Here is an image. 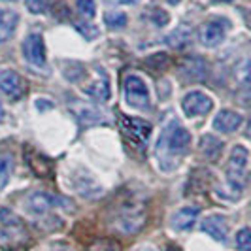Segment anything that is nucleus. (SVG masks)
Segmentation results:
<instances>
[{
  "instance_id": "obj_19",
  "label": "nucleus",
  "mask_w": 251,
  "mask_h": 251,
  "mask_svg": "<svg viewBox=\"0 0 251 251\" xmlns=\"http://www.w3.org/2000/svg\"><path fill=\"white\" fill-rule=\"evenodd\" d=\"M199 150H201V153L206 159L214 161V159L219 157V153L223 150V142L217 136H214V134H204L201 142H199Z\"/></svg>"
},
{
  "instance_id": "obj_24",
  "label": "nucleus",
  "mask_w": 251,
  "mask_h": 251,
  "mask_svg": "<svg viewBox=\"0 0 251 251\" xmlns=\"http://www.w3.org/2000/svg\"><path fill=\"white\" fill-rule=\"evenodd\" d=\"M236 248L240 251H251V228L244 226L236 232Z\"/></svg>"
},
{
  "instance_id": "obj_10",
  "label": "nucleus",
  "mask_w": 251,
  "mask_h": 251,
  "mask_svg": "<svg viewBox=\"0 0 251 251\" xmlns=\"http://www.w3.org/2000/svg\"><path fill=\"white\" fill-rule=\"evenodd\" d=\"M70 185L83 199H99L102 195V185L97 181V177L89 174L87 170H75Z\"/></svg>"
},
{
  "instance_id": "obj_16",
  "label": "nucleus",
  "mask_w": 251,
  "mask_h": 251,
  "mask_svg": "<svg viewBox=\"0 0 251 251\" xmlns=\"http://www.w3.org/2000/svg\"><path fill=\"white\" fill-rule=\"evenodd\" d=\"M181 74L187 77L189 81H202L206 77V64L201 57H187L179 63Z\"/></svg>"
},
{
  "instance_id": "obj_30",
  "label": "nucleus",
  "mask_w": 251,
  "mask_h": 251,
  "mask_svg": "<svg viewBox=\"0 0 251 251\" xmlns=\"http://www.w3.org/2000/svg\"><path fill=\"white\" fill-rule=\"evenodd\" d=\"M185 36H187V30L185 28H179V30H176L172 36L168 38L170 42H172V46H183V42H185Z\"/></svg>"
},
{
  "instance_id": "obj_25",
  "label": "nucleus",
  "mask_w": 251,
  "mask_h": 251,
  "mask_svg": "<svg viewBox=\"0 0 251 251\" xmlns=\"http://www.w3.org/2000/svg\"><path fill=\"white\" fill-rule=\"evenodd\" d=\"M236 77H238L240 83H244V85H250L251 83V61L250 59L242 61V63L236 66Z\"/></svg>"
},
{
  "instance_id": "obj_20",
  "label": "nucleus",
  "mask_w": 251,
  "mask_h": 251,
  "mask_svg": "<svg viewBox=\"0 0 251 251\" xmlns=\"http://www.w3.org/2000/svg\"><path fill=\"white\" fill-rule=\"evenodd\" d=\"M26 153H30V157L26 155V161H28V164H30V168L36 172L38 176H50L51 172V163L50 159H46L42 153H38V151H34L32 148H26Z\"/></svg>"
},
{
  "instance_id": "obj_11",
  "label": "nucleus",
  "mask_w": 251,
  "mask_h": 251,
  "mask_svg": "<svg viewBox=\"0 0 251 251\" xmlns=\"http://www.w3.org/2000/svg\"><path fill=\"white\" fill-rule=\"evenodd\" d=\"M226 32V21L225 19H210L202 23L199 28V40L202 46L206 48H215L225 40Z\"/></svg>"
},
{
  "instance_id": "obj_1",
  "label": "nucleus",
  "mask_w": 251,
  "mask_h": 251,
  "mask_svg": "<svg viewBox=\"0 0 251 251\" xmlns=\"http://www.w3.org/2000/svg\"><path fill=\"white\" fill-rule=\"evenodd\" d=\"M191 146V134L183 125H179L174 117L168 119V123L163 126L161 136L157 140L155 155L161 168L170 172L177 166V161L187 153Z\"/></svg>"
},
{
  "instance_id": "obj_28",
  "label": "nucleus",
  "mask_w": 251,
  "mask_h": 251,
  "mask_svg": "<svg viewBox=\"0 0 251 251\" xmlns=\"http://www.w3.org/2000/svg\"><path fill=\"white\" fill-rule=\"evenodd\" d=\"M10 168H12V164H10L8 159H0V191L6 187V183H8Z\"/></svg>"
},
{
  "instance_id": "obj_35",
  "label": "nucleus",
  "mask_w": 251,
  "mask_h": 251,
  "mask_svg": "<svg viewBox=\"0 0 251 251\" xmlns=\"http://www.w3.org/2000/svg\"><path fill=\"white\" fill-rule=\"evenodd\" d=\"M166 251H181V250H179V248H174V246H170V248H168Z\"/></svg>"
},
{
  "instance_id": "obj_13",
  "label": "nucleus",
  "mask_w": 251,
  "mask_h": 251,
  "mask_svg": "<svg viewBox=\"0 0 251 251\" xmlns=\"http://www.w3.org/2000/svg\"><path fill=\"white\" fill-rule=\"evenodd\" d=\"M201 228L212 236L215 242H226V234H228V223L223 215L219 214H212L208 217H204L201 223Z\"/></svg>"
},
{
  "instance_id": "obj_15",
  "label": "nucleus",
  "mask_w": 251,
  "mask_h": 251,
  "mask_svg": "<svg viewBox=\"0 0 251 251\" xmlns=\"http://www.w3.org/2000/svg\"><path fill=\"white\" fill-rule=\"evenodd\" d=\"M242 115L236 112H232V110H221V112L215 115L214 119V128L215 130H219V132H234L240 125H242Z\"/></svg>"
},
{
  "instance_id": "obj_5",
  "label": "nucleus",
  "mask_w": 251,
  "mask_h": 251,
  "mask_svg": "<svg viewBox=\"0 0 251 251\" xmlns=\"http://www.w3.org/2000/svg\"><path fill=\"white\" fill-rule=\"evenodd\" d=\"M117 125L121 134L125 140L132 146V148H140L144 150V146L148 144L151 134V125L144 119H136V117H128L125 113H119L117 117Z\"/></svg>"
},
{
  "instance_id": "obj_22",
  "label": "nucleus",
  "mask_w": 251,
  "mask_h": 251,
  "mask_svg": "<svg viewBox=\"0 0 251 251\" xmlns=\"http://www.w3.org/2000/svg\"><path fill=\"white\" fill-rule=\"evenodd\" d=\"M89 251H121V246H119L115 240L100 238V240H95V242L89 246Z\"/></svg>"
},
{
  "instance_id": "obj_26",
  "label": "nucleus",
  "mask_w": 251,
  "mask_h": 251,
  "mask_svg": "<svg viewBox=\"0 0 251 251\" xmlns=\"http://www.w3.org/2000/svg\"><path fill=\"white\" fill-rule=\"evenodd\" d=\"M25 8L34 15H44L50 12L48 0H25Z\"/></svg>"
},
{
  "instance_id": "obj_32",
  "label": "nucleus",
  "mask_w": 251,
  "mask_h": 251,
  "mask_svg": "<svg viewBox=\"0 0 251 251\" xmlns=\"http://www.w3.org/2000/svg\"><path fill=\"white\" fill-rule=\"evenodd\" d=\"M134 251H157L155 248H151V246H142V248H136Z\"/></svg>"
},
{
  "instance_id": "obj_18",
  "label": "nucleus",
  "mask_w": 251,
  "mask_h": 251,
  "mask_svg": "<svg viewBox=\"0 0 251 251\" xmlns=\"http://www.w3.org/2000/svg\"><path fill=\"white\" fill-rule=\"evenodd\" d=\"M83 93L99 102L108 100L110 99V79H108V75L104 74V72H100L99 77L93 83H89L87 87L83 89Z\"/></svg>"
},
{
  "instance_id": "obj_34",
  "label": "nucleus",
  "mask_w": 251,
  "mask_h": 251,
  "mask_svg": "<svg viewBox=\"0 0 251 251\" xmlns=\"http://www.w3.org/2000/svg\"><path fill=\"white\" fill-rule=\"evenodd\" d=\"M181 0H168V4H172V6H176V4H179Z\"/></svg>"
},
{
  "instance_id": "obj_23",
  "label": "nucleus",
  "mask_w": 251,
  "mask_h": 251,
  "mask_svg": "<svg viewBox=\"0 0 251 251\" xmlns=\"http://www.w3.org/2000/svg\"><path fill=\"white\" fill-rule=\"evenodd\" d=\"M104 25L110 28H119L126 25V15L123 12H108L104 13Z\"/></svg>"
},
{
  "instance_id": "obj_14",
  "label": "nucleus",
  "mask_w": 251,
  "mask_h": 251,
  "mask_svg": "<svg viewBox=\"0 0 251 251\" xmlns=\"http://www.w3.org/2000/svg\"><path fill=\"white\" fill-rule=\"evenodd\" d=\"M199 208H195V206H185V208H179L176 210L172 217H170V226L174 228V230H189V228H193L195 225V221H197V217H199Z\"/></svg>"
},
{
  "instance_id": "obj_29",
  "label": "nucleus",
  "mask_w": 251,
  "mask_h": 251,
  "mask_svg": "<svg viewBox=\"0 0 251 251\" xmlns=\"http://www.w3.org/2000/svg\"><path fill=\"white\" fill-rule=\"evenodd\" d=\"M166 63H168V57L164 53H155V55L148 57V66H151V68H155V66L163 68V66H166Z\"/></svg>"
},
{
  "instance_id": "obj_27",
  "label": "nucleus",
  "mask_w": 251,
  "mask_h": 251,
  "mask_svg": "<svg viewBox=\"0 0 251 251\" xmlns=\"http://www.w3.org/2000/svg\"><path fill=\"white\" fill-rule=\"evenodd\" d=\"M75 8L81 15H85L89 19H93L97 15V4L95 0H75Z\"/></svg>"
},
{
  "instance_id": "obj_2",
  "label": "nucleus",
  "mask_w": 251,
  "mask_h": 251,
  "mask_svg": "<svg viewBox=\"0 0 251 251\" xmlns=\"http://www.w3.org/2000/svg\"><path fill=\"white\" fill-rule=\"evenodd\" d=\"M146 219H148L146 202L136 197H128L113 212L112 223L117 230H121L125 234H132V232H138L140 228L146 225Z\"/></svg>"
},
{
  "instance_id": "obj_31",
  "label": "nucleus",
  "mask_w": 251,
  "mask_h": 251,
  "mask_svg": "<svg viewBox=\"0 0 251 251\" xmlns=\"http://www.w3.org/2000/svg\"><path fill=\"white\" fill-rule=\"evenodd\" d=\"M106 2H110V4H136L140 0H106Z\"/></svg>"
},
{
  "instance_id": "obj_4",
  "label": "nucleus",
  "mask_w": 251,
  "mask_h": 251,
  "mask_svg": "<svg viewBox=\"0 0 251 251\" xmlns=\"http://www.w3.org/2000/svg\"><path fill=\"white\" fill-rule=\"evenodd\" d=\"M0 248L4 250H17L25 244L28 236L25 232V226L17 215L10 212L8 208H0Z\"/></svg>"
},
{
  "instance_id": "obj_8",
  "label": "nucleus",
  "mask_w": 251,
  "mask_h": 251,
  "mask_svg": "<svg viewBox=\"0 0 251 251\" xmlns=\"http://www.w3.org/2000/svg\"><path fill=\"white\" fill-rule=\"evenodd\" d=\"M23 57L28 64L36 66V68H44L46 66V44L44 38L38 32H32L23 40Z\"/></svg>"
},
{
  "instance_id": "obj_21",
  "label": "nucleus",
  "mask_w": 251,
  "mask_h": 251,
  "mask_svg": "<svg viewBox=\"0 0 251 251\" xmlns=\"http://www.w3.org/2000/svg\"><path fill=\"white\" fill-rule=\"evenodd\" d=\"M70 110L75 117L87 125H93V123H99L100 121V113L97 112L93 106H87L83 102H74V106H70Z\"/></svg>"
},
{
  "instance_id": "obj_36",
  "label": "nucleus",
  "mask_w": 251,
  "mask_h": 251,
  "mask_svg": "<svg viewBox=\"0 0 251 251\" xmlns=\"http://www.w3.org/2000/svg\"><path fill=\"white\" fill-rule=\"evenodd\" d=\"M248 136L251 138V123H250V128H248Z\"/></svg>"
},
{
  "instance_id": "obj_9",
  "label": "nucleus",
  "mask_w": 251,
  "mask_h": 251,
  "mask_svg": "<svg viewBox=\"0 0 251 251\" xmlns=\"http://www.w3.org/2000/svg\"><path fill=\"white\" fill-rule=\"evenodd\" d=\"M181 108L187 117H201L214 108V100L208 95H204L202 91H191L183 97Z\"/></svg>"
},
{
  "instance_id": "obj_7",
  "label": "nucleus",
  "mask_w": 251,
  "mask_h": 251,
  "mask_svg": "<svg viewBox=\"0 0 251 251\" xmlns=\"http://www.w3.org/2000/svg\"><path fill=\"white\" fill-rule=\"evenodd\" d=\"M53 206H70V202L66 199H61V197H53L51 193H46V191H34L26 197L25 201V208L30 215H46L50 212Z\"/></svg>"
},
{
  "instance_id": "obj_12",
  "label": "nucleus",
  "mask_w": 251,
  "mask_h": 251,
  "mask_svg": "<svg viewBox=\"0 0 251 251\" xmlns=\"http://www.w3.org/2000/svg\"><path fill=\"white\" fill-rule=\"evenodd\" d=\"M0 91L12 99V100H17L25 95V83L21 79V75L17 74L12 68H2L0 70Z\"/></svg>"
},
{
  "instance_id": "obj_17",
  "label": "nucleus",
  "mask_w": 251,
  "mask_h": 251,
  "mask_svg": "<svg viewBox=\"0 0 251 251\" xmlns=\"http://www.w3.org/2000/svg\"><path fill=\"white\" fill-rule=\"evenodd\" d=\"M19 23V13L10 8H0V44L10 40Z\"/></svg>"
},
{
  "instance_id": "obj_6",
  "label": "nucleus",
  "mask_w": 251,
  "mask_h": 251,
  "mask_svg": "<svg viewBox=\"0 0 251 251\" xmlns=\"http://www.w3.org/2000/svg\"><path fill=\"white\" fill-rule=\"evenodd\" d=\"M123 89H125V100L130 108H134L138 112H150L151 110L150 89H148V83L138 74L126 75Z\"/></svg>"
},
{
  "instance_id": "obj_37",
  "label": "nucleus",
  "mask_w": 251,
  "mask_h": 251,
  "mask_svg": "<svg viewBox=\"0 0 251 251\" xmlns=\"http://www.w3.org/2000/svg\"><path fill=\"white\" fill-rule=\"evenodd\" d=\"M215 2H230V0H215Z\"/></svg>"
},
{
  "instance_id": "obj_3",
  "label": "nucleus",
  "mask_w": 251,
  "mask_h": 251,
  "mask_svg": "<svg viewBox=\"0 0 251 251\" xmlns=\"http://www.w3.org/2000/svg\"><path fill=\"white\" fill-rule=\"evenodd\" d=\"M246 166H248V150L244 146H234L226 164V199L236 201L246 183Z\"/></svg>"
},
{
  "instance_id": "obj_33",
  "label": "nucleus",
  "mask_w": 251,
  "mask_h": 251,
  "mask_svg": "<svg viewBox=\"0 0 251 251\" xmlns=\"http://www.w3.org/2000/svg\"><path fill=\"white\" fill-rule=\"evenodd\" d=\"M2 117H4V106H2V102H0V121H2Z\"/></svg>"
}]
</instances>
